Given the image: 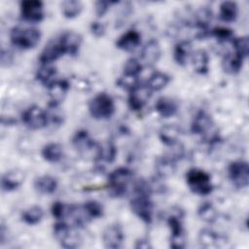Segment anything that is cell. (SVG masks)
I'll return each instance as SVG.
<instances>
[{
	"label": "cell",
	"instance_id": "f6af8a7d",
	"mask_svg": "<svg viewBox=\"0 0 249 249\" xmlns=\"http://www.w3.org/2000/svg\"><path fill=\"white\" fill-rule=\"evenodd\" d=\"M119 3L118 1H103V0H99L96 1L94 4V9H95V14L97 17L101 18L103 17L109 10L111 5L117 4Z\"/></svg>",
	"mask_w": 249,
	"mask_h": 249
},
{
	"label": "cell",
	"instance_id": "603a6c76",
	"mask_svg": "<svg viewBox=\"0 0 249 249\" xmlns=\"http://www.w3.org/2000/svg\"><path fill=\"white\" fill-rule=\"evenodd\" d=\"M243 61V57H241L234 52H231L225 54V56L223 57L222 67L224 71L229 74H236L241 70Z\"/></svg>",
	"mask_w": 249,
	"mask_h": 249
},
{
	"label": "cell",
	"instance_id": "277c9868",
	"mask_svg": "<svg viewBox=\"0 0 249 249\" xmlns=\"http://www.w3.org/2000/svg\"><path fill=\"white\" fill-rule=\"evenodd\" d=\"M89 112L93 119H109L115 112L114 99L106 92H99L89 100Z\"/></svg>",
	"mask_w": 249,
	"mask_h": 249
},
{
	"label": "cell",
	"instance_id": "44dd1931",
	"mask_svg": "<svg viewBox=\"0 0 249 249\" xmlns=\"http://www.w3.org/2000/svg\"><path fill=\"white\" fill-rule=\"evenodd\" d=\"M155 110L160 117L170 118L177 113L178 106L174 99L167 96H161L157 100Z\"/></svg>",
	"mask_w": 249,
	"mask_h": 249
},
{
	"label": "cell",
	"instance_id": "4316f807",
	"mask_svg": "<svg viewBox=\"0 0 249 249\" xmlns=\"http://www.w3.org/2000/svg\"><path fill=\"white\" fill-rule=\"evenodd\" d=\"M117 157V148L111 141H107L96 147V160L107 163H112Z\"/></svg>",
	"mask_w": 249,
	"mask_h": 249
},
{
	"label": "cell",
	"instance_id": "8d00e7d4",
	"mask_svg": "<svg viewBox=\"0 0 249 249\" xmlns=\"http://www.w3.org/2000/svg\"><path fill=\"white\" fill-rule=\"evenodd\" d=\"M73 209V204H66L62 201H55L51 207V213L56 220H63L70 216Z\"/></svg>",
	"mask_w": 249,
	"mask_h": 249
},
{
	"label": "cell",
	"instance_id": "5b68a950",
	"mask_svg": "<svg viewBox=\"0 0 249 249\" xmlns=\"http://www.w3.org/2000/svg\"><path fill=\"white\" fill-rule=\"evenodd\" d=\"M214 123L212 118L205 111H198L191 124V130L194 134L200 135L209 142L218 140V134L213 131Z\"/></svg>",
	"mask_w": 249,
	"mask_h": 249
},
{
	"label": "cell",
	"instance_id": "3957f363",
	"mask_svg": "<svg viewBox=\"0 0 249 249\" xmlns=\"http://www.w3.org/2000/svg\"><path fill=\"white\" fill-rule=\"evenodd\" d=\"M186 182L190 190L198 196H207L212 193L213 185L211 183V176L206 171L193 167L186 173Z\"/></svg>",
	"mask_w": 249,
	"mask_h": 249
},
{
	"label": "cell",
	"instance_id": "8992f818",
	"mask_svg": "<svg viewBox=\"0 0 249 249\" xmlns=\"http://www.w3.org/2000/svg\"><path fill=\"white\" fill-rule=\"evenodd\" d=\"M228 176L231 184L237 189H243L249 183V166L245 160L231 161L228 166Z\"/></svg>",
	"mask_w": 249,
	"mask_h": 249
},
{
	"label": "cell",
	"instance_id": "e0dca14e",
	"mask_svg": "<svg viewBox=\"0 0 249 249\" xmlns=\"http://www.w3.org/2000/svg\"><path fill=\"white\" fill-rule=\"evenodd\" d=\"M160 45L156 39H150L141 50V59L148 65L157 63L160 57Z\"/></svg>",
	"mask_w": 249,
	"mask_h": 249
},
{
	"label": "cell",
	"instance_id": "ee69618b",
	"mask_svg": "<svg viewBox=\"0 0 249 249\" xmlns=\"http://www.w3.org/2000/svg\"><path fill=\"white\" fill-rule=\"evenodd\" d=\"M81 237L80 235L74 231L73 230L71 231V232L68 234V236L65 238V240L63 242L60 243L61 247L63 248H67V249H70V248H76L78 246H80L81 244Z\"/></svg>",
	"mask_w": 249,
	"mask_h": 249
},
{
	"label": "cell",
	"instance_id": "c3c4849f",
	"mask_svg": "<svg viewBox=\"0 0 249 249\" xmlns=\"http://www.w3.org/2000/svg\"><path fill=\"white\" fill-rule=\"evenodd\" d=\"M12 61V54L9 51H5L4 49L2 50V53H1V63L3 66L7 65Z\"/></svg>",
	"mask_w": 249,
	"mask_h": 249
},
{
	"label": "cell",
	"instance_id": "f35d334b",
	"mask_svg": "<svg viewBox=\"0 0 249 249\" xmlns=\"http://www.w3.org/2000/svg\"><path fill=\"white\" fill-rule=\"evenodd\" d=\"M231 43H232V47H233V52L245 59L247 57L248 52H249L248 37L242 36V37L232 38Z\"/></svg>",
	"mask_w": 249,
	"mask_h": 249
},
{
	"label": "cell",
	"instance_id": "ba28073f",
	"mask_svg": "<svg viewBox=\"0 0 249 249\" xmlns=\"http://www.w3.org/2000/svg\"><path fill=\"white\" fill-rule=\"evenodd\" d=\"M129 205L131 211L144 223L150 224L152 222L154 205L150 199V196L134 195Z\"/></svg>",
	"mask_w": 249,
	"mask_h": 249
},
{
	"label": "cell",
	"instance_id": "484cf974",
	"mask_svg": "<svg viewBox=\"0 0 249 249\" xmlns=\"http://www.w3.org/2000/svg\"><path fill=\"white\" fill-rule=\"evenodd\" d=\"M159 137L164 145L173 147L178 144L179 128L175 124H165L160 129Z\"/></svg>",
	"mask_w": 249,
	"mask_h": 249
},
{
	"label": "cell",
	"instance_id": "7402d4cb",
	"mask_svg": "<svg viewBox=\"0 0 249 249\" xmlns=\"http://www.w3.org/2000/svg\"><path fill=\"white\" fill-rule=\"evenodd\" d=\"M193 53V46L190 41L183 40L177 43L174 47L173 57L178 65L184 66L191 57Z\"/></svg>",
	"mask_w": 249,
	"mask_h": 249
},
{
	"label": "cell",
	"instance_id": "ab89813d",
	"mask_svg": "<svg viewBox=\"0 0 249 249\" xmlns=\"http://www.w3.org/2000/svg\"><path fill=\"white\" fill-rule=\"evenodd\" d=\"M72 229L62 220H58L53 228V235L55 237V239L61 243L65 240V238L68 236V234L71 232Z\"/></svg>",
	"mask_w": 249,
	"mask_h": 249
},
{
	"label": "cell",
	"instance_id": "5bb4252c",
	"mask_svg": "<svg viewBox=\"0 0 249 249\" xmlns=\"http://www.w3.org/2000/svg\"><path fill=\"white\" fill-rule=\"evenodd\" d=\"M58 39L65 54L74 56L79 53L82 45V37L80 34L74 31H66L62 33Z\"/></svg>",
	"mask_w": 249,
	"mask_h": 249
},
{
	"label": "cell",
	"instance_id": "d6a6232c",
	"mask_svg": "<svg viewBox=\"0 0 249 249\" xmlns=\"http://www.w3.org/2000/svg\"><path fill=\"white\" fill-rule=\"evenodd\" d=\"M44 217V210L38 205H33L21 213V220L30 226L39 224Z\"/></svg>",
	"mask_w": 249,
	"mask_h": 249
},
{
	"label": "cell",
	"instance_id": "f546056e",
	"mask_svg": "<svg viewBox=\"0 0 249 249\" xmlns=\"http://www.w3.org/2000/svg\"><path fill=\"white\" fill-rule=\"evenodd\" d=\"M56 68L52 64H42L36 72V79L44 86H50L53 81H55Z\"/></svg>",
	"mask_w": 249,
	"mask_h": 249
},
{
	"label": "cell",
	"instance_id": "7c38bea8",
	"mask_svg": "<svg viewBox=\"0 0 249 249\" xmlns=\"http://www.w3.org/2000/svg\"><path fill=\"white\" fill-rule=\"evenodd\" d=\"M102 241L106 248L117 249L123 246L124 233L120 224L113 223L108 225L102 233Z\"/></svg>",
	"mask_w": 249,
	"mask_h": 249
},
{
	"label": "cell",
	"instance_id": "30bf717a",
	"mask_svg": "<svg viewBox=\"0 0 249 249\" xmlns=\"http://www.w3.org/2000/svg\"><path fill=\"white\" fill-rule=\"evenodd\" d=\"M167 225L170 229V247L174 249H181L185 247L186 236L181 216L177 214H171L167 218Z\"/></svg>",
	"mask_w": 249,
	"mask_h": 249
},
{
	"label": "cell",
	"instance_id": "f1b7e54d",
	"mask_svg": "<svg viewBox=\"0 0 249 249\" xmlns=\"http://www.w3.org/2000/svg\"><path fill=\"white\" fill-rule=\"evenodd\" d=\"M155 168L159 177H169L175 171V160L172 157H161L158 159Z\"/></svg>",
	"mask_w": 249,
	"mask_h": 249
},
{
	"label": "cell",
	"instance_id": "4dcf8cb0",
	"mask_svg": "<svg viewBox=\"0 0 249 249\" xmlns=\"http://www.w3.org/2000/svg\"><path fill=\"white\" fill-rule=\"evenodd\" d=\"M198 241L202 247L210 248V247L219 246V243L221 241H224V239L217 232L209 229H204L199 231Z\"/></svg>",
	"mask_w": 249,
	"mask_h": 249
},
{
	"label": "cell",
	"instance_id": "60d3db41",
	"mask_svg": "<svg viewBox=\"0 0 249 249\" xmlns=\"http://www.w3.org/2000/svg\"><path fill=\"white\" fill-rule=\"evenodd\" d=\"M142 70V63L137 58H129L124 65V74L133 77H138Z\"/></svg>",
	"mask_w": 249,
	"mask_h": 249
},
{
	"label": "cell",
	"instance_id": "cb8c5ba5",
	"mask_svg": "<svg viewBox=\"0 0 249 249\" xmlns=\"http://www.w3.org/2000/svg\"><path fill=\"white\" fill-rule=\"evenodd\" d=\"M41 155L43 159L48 162H58L63 157V146L56 142L48 143L42 148Z\"/></svg>",
	"mask_w": 249,
	"mask_h": 249
},
{
	"label": "cell",
	"instance_id": "6da1fadb",
	"mask_svg": "<svg viewBox=\"0 0 249 249\" xmlns=\"http://www.w3.org/2000/svg\"><path fill=\"white\" fill-rule=\"evenodd\" d=\"M41 39V31L34 26H15L10 31L11 43L21 50H29L37 46Z\"/></svg>",
	"mask_w": 249,
	"mask_h": 249
},
{
	"label": "cell",
	"instance_id": "ac0fdd59",
	"mask_svg": "<svg viewBox=\"0 0 249 249\" xmlns=\"http://www.w3.org/2000/svg\"><path fill=\"white\" fill-rule=\"evenodd\" d=\"M24 181V174L19 169H13L3 174L1 178V188L4 192L17 190Z\"/></svg>",
	"mask_w": 249,
	"mask_h": 249
},
{
	"label": "cell",
	"instance_id": "d4e9b609",
	"mask_svg": "<svg viewBox=\"0 0 249 249\" xmlns=\"http://www.w3.org/2000/svg\"><path fill=\"white\" fill-rule=\"evenodd\" d=\"M191 60L195 71L200 75H204L209 70V56L204 50H196L192 53Z\"/></svg>",
	"mask_w": 249,
	"mask_h": 249
},
{
	"label": "cell",
	"instance_id": "836d02e7",
	"mask_svg": "<svg viewBox=\"0 0 249 249\" xmlns=\"http://www.w3.org/2000/svg\"><path fill=\"white\" fill-rule=\"evenodd\" d=\"M61 13L66 18H74L80 15L83 10L82 2L78 0H65L60 4Z\"/></svg>",
	"mask_w": 249,
	"mask_h": 249
},
{
	"label": "cell",
	"instance_id": "e575fe53",
	"mask_svg": "<svg viewBox=\"0 0 249 249\" xmlns=\"http://www.w3.org/2000/svg\"><path fill=\"white\" fill-rule=\"evenodd\" d=\"M82 208L87 215V217L90 219H98L103 216L104 214V207L103 205L94 199H90L86 201L83 205Z\"/></svg>",
	"mask_w": 249,
	"mask_h": 249
},
{
	"label": "cell",
	"instance_id": "2e32d148",
	"mask_svg": "<svg viewBox=\"0 0 249 249\" xmlns=\"http://www.w3.org/2000/svg\"><path fill=\"white\" fill-rule=\"evenodd\" d=\"M141 43V34L134 29L127 30L116 42V47L125 52H131L139 47Z\"/></svg>",
	"mask_w": 249,
	"mask_h": 249
},
{
	"label": "cell",
	"instance_id": "7dc6e473",
	"mask_svg": "<svg viewBox=\"0 0 249 249\" xmlns=\"http://www.w3.org/2000/svg\"><path fill=\"white\" fill-rule=\"evenodd\" d=\"M134 247L136 249H150V248H152V245L150 244V241L147 238L142 237L135 241Z\"/></svg>",
	"mask_w": 249,
	"mask_h": 249
},
{
	"label": "cell",
	"instance_id": "ffe728a7",
	"mask_svg": "<svg viewBox=\"0 0 249 249\" xmlns=\"http://www.w3.org/2000/svg\"><path fill=\"white\" fill-rule=\"evenodd\" d=\"M72 144L80 152H87L97 147V144L86 129H79L75 132L72 137Z\"/></svg>",
	"mask_w": 249,
	"mask_h": 249
},
{
	"label": "cell",
	"instance_id": "9c48e42d",
	"mask_svg": "<svg viewBox=\"0 0 249 249\" xmlns=\"http://www.w3.org/2000/svg\"><path fill=\"white\" fill-rule=\"evenodd\" d=\"M44 3L39 0H24L20 2L21 18L31 23H38L44 18Z\"/></svg>",
	"mask_w": 249,
	"mask_h": 249
},
{
	"label": "cell",
	"instance_id": "1f68e13d",
	"mask_svg": "<svg viewBox=\"0 0 249 249\" xmlns=\"http://www.w3.org/2000/svg\"><path fill=\"white\" fill-rule=\"evenodd\" d=\"M169 81H170V77L167 74L163 72L156 71L149 77L146 85L152 91H159L164 89L169 83Z\"/></svg>",
	"mask_w": 249,
	"mask_h": 249
},
{
	"label": "cell",
	"instance_id": "9a60e30c",
	"mask_svg": "<svg viewBox=\"0 0 249 249\" xmlns=\"http://www.w3.org/2000/svg\"><path fill=\"white\" fill-rule=\"evenodd\" d=\"M47 88L50 99L49 103L60 105V103L64 100L70 86L66 80H55Z\"/></svg>",
	"mask_w": 249,
	"mask_h": 249
},
{
	"label": "cell",
	"instance_id": "7bdbcfd3",
	"mask_svg": "<svg viewBox=\"0 0 249 249\" xmlns=\"http://www.w3.org/2000/svg\"><path fill=\"white\" fill-rule=\"evenodd\" d=\"M139 84L138 81V77H133V76H128V75H124L123 74L117 81V85L118 87L126 89V90H131L135 86H137Z\"/></svg>",
	"mask_w": 249,
	"mask_h": 249
},
{
	"label": "cell",
	"instance_id": "b9f144b4",
	"mask_svg": "<svg viewBox=\"0 0 249 249\" xmlns=\"http://www.w3.org/2000/svg\"><path fill=\"white\" fill-rule=\"evenodd\" d=\"M210 34L215 37L220 42H226L230 39H232L233 32L231 28L225 26H216L211 31Z\"/></svg>",
	"mask_w": 249,
	"mask_h": 249
},
{
	"label": "cell",
	"instance_id": "83f0119b",
	"mask_svg": "<svg viewBox=\"0 0 249 249\" xmlns=\"http://www.w3.org/2000/svg\"><path fill=\"white\" fill-rule=\"evenodd\" d=\"M238 15V6L234 1H224L219 7V18L225 22H232Z\"/></svg>",
	"mask_w": 249,
	"mask_h": 249
},
{
	"label": "cell",
	"instance_id": "52a82bcc",
	"mask_svg": "<svg viewBox=\"0 0 249 249\" xmlns=\"http://www.w3.org/2000/svg\"><path fill=\"white\" fill-rule=\"evenodd\" d=\"M21 121L30 129H41L48 124L46 110L38 105H31L21 114Z\"/></svg>",
	"mask_w": 249,
	"mask_h": 249
},
{
	"label": "cell",
	"instance_id": "8fae6325",
	"mask_svg": "<svg viewBox=\"0 0 249 249\" xmlns=\"http://www.w3.org/2000/svg\"><path fill=\"white\" fill-rule=\"evenodd\" d=\"M152 90L146 84H138L128 93V106L133 111H140L152 96Z\"/></svg>",
	"mask_w": 249,
	"mask_h": 249
},
{
	"label": "cell",
	"instance_id": "d6986e66",
	"mask_svg": "<svg viewBox=\"0 0 249 249\" xmlns=\"http://www.w3.org/2000/svg\"><path fill=\"white\" fill-rule=\"evenodd\" d=\"M57 186H58V183L56 178L49 174L41 175L35 178L33 183V187L35 191L42 195H51L54 193L57 189Z\"/></svg>",
	"mask_w": 249,
	"mask_h": 249
},
{
	"label": "cell",
	"instance_id": "4fadbf2b",
	"mask_svg": "<svg viewBox=\"0 0 249 249\" xmlns=\"http://www.w3.org/2000/svg\"><path fill=\"white\" fill-rule=\"evenodd\" d=\"M64 54V50L59 42V39L57 38L51 41L45 46L40 53L39 61L41 62V64H52L53 61H55Z\"/></svg>",
	"mask_w": 249,
	"mask_h": 249
},
{
	"label": "cell",
	"instance_id": "bcb514c9",
	"mask_svg": "<svg viewBox=\"0 0 249 249\" xmlns=\"http://www.w3.org/2000/svg\"><path fill=\"white\" fill-rule=\"evenodd\" d=\"M89 30H90V33L96 37V38H100L102 37L104 34H105V25L100 22V21H92L90 22L89 24Z\"/></svg>",
	"mask_w": 249,
	"mask_h": 249
},
{
	"label": "cell",
	"instance_id": "7a4b0ae2",
	"mask_svg": "<svg viewBox=\"0 0 249 249\" xmlns=\"http://www.w3.org/2000/svg\"><path fill=\"white\" fill-rule=\"evenodd\" d=\"M133 172L131 169L122 166L116 168L108 175V191L110 196L121 197L126 194L129 184L132 182Z\"/></svg>",
	"mask_w": 249,
	"mask_h": 249
},
{
	"label": "cell",
	"instance_id": "74e56055",
	"mask_svg": "<svg viewBox=\"0 0 249 249\" xmlns=\"http://www.w3.org/2000/svg\"><path fill=\"white\" fill-rule=\"evenodd\" d=\"M46 113L48 117V124L52 123L53 124L59 125L63 123L64 116H63V112L59 108V105L49 103Z\"/></svg>",
	"mask_w": 249,
	"mask_h": 249
},
{
	"label": "cell",
	"instance_id": "d590c367",
	"mask_svg": "<svg viewBox=\"0 0 249 249\" xmlns=\"http://www.w3.org/2000/svg\"><path fill=\"white\" fill-rule=\"evenodd\" d=\"M197 215L202 221L206 223H213L216 221L218 214L213 204L205 201L199 205L197 209Z\"/></svg>",
	"mask_w": 249,
	"mask_h": 249
}]
</instances>
